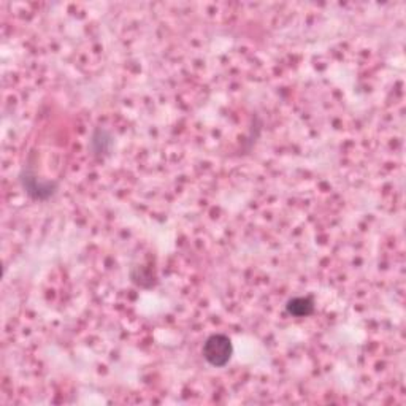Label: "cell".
Masks as SVG:
<instances>
[{
    "label": "cell",
    "mask_w": 406,
    "mask_h": 406,
    "mask_svg": "<svg viewBox=\"0 0 406 406\" xmlns=\"http://www.w3.org/2000/svg\"><path fill=\"white\" fill-rule=\"evenodd\" d=\"M203 359L211 365V367L222 368L231 362L233 356V345L232 340L224 334H214L207 338L203 345Z\"/></svg>",
    "instance_id": "obj_1"
},
{
    "label": "cell",
    "mask_w": 406,
    "mask_h": 406,
    "mask_svg": "<svg viewBox=\"0 0 406 406\" xmlns=\"http://www.w3.org/2000/svg\"><path fill=\"white\" fill-rule=\"evenodd\" d=\"M21 185L24 187L26 194L33 200H45L51 198L57 191V182L54 181H45L33 173L31 170H24L21 173Z\"/></svg>",
    "instance_id": "obj_2"
},
{
    "label": "cell",
    "mask_w": 406,
    "mask_h": 406,
    "mask_svg": "<svg viewBox=\"0 0 406 406\" xmlns=\"http://www.w3.org/2000/svg\"><path fill=\"white\" fill-rule=\"evenodd\" d=\"M286 310L290 316L295 318H306L314 311V302L311 297H294L288 302Z\"/></svg>",
    "instance_id": "obj_3"
},
{
    "label": "cell",
    "mask_w": 406,
    "mask_h": 406,
    "mask_svg": "<svg viewBox=\"0 0 406 406\" xmlns=\"http://www.w3.org/2000/svg\"><path fill=\"white\" fill-rule=\"evenodd\" d=\"M113 145L111 135L104 129H97L93 139H91V150L94 151V154H105L110 151V148Z\"/></svg>",
    "instance_id": "obj_4"
}]
</instances>
